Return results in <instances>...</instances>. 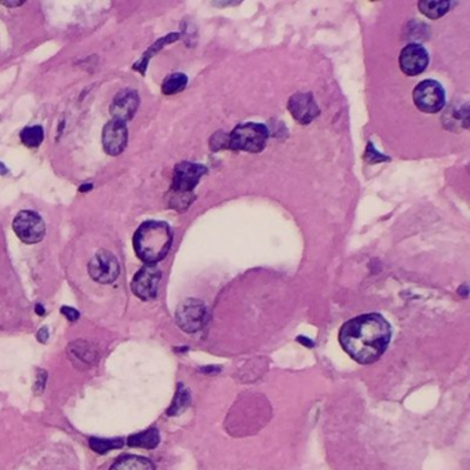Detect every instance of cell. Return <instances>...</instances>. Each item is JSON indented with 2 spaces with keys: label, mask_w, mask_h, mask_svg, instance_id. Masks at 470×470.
<instances>
[{
  "label": "cell",
  "mask_w": 470,
  "mask_h": 470,
  "mask_svg": "<svg viewBox=\"0 0 470 470\" xmlns=\"http://www.w3.org/2000/svg\"><path fill=\"white\" fill-rule=\"evenodd\" d=\"M342 349L357 363H375L392 338L390 324L378 313H366L346 322L339 331Z\"/></svg>",
  "instance_id": "6da1fadb"
},
{
  "label": "cell",
  "mask_w": 470,
  "mask_h": 470,
  "mask_svg": "<svg viewBox=\"0 0 470 470\" xmlns=\"http://www.w3.org/2000/svg\"><path fill=\"white\" fill-rule=\"evenodd\" d=\"M133 245L141 261L146 265H155L164 260L171 249V227L161 221H146L137 229Z\"/></svg>",
  "instance_id": "7a4b0ae2"
},
{
  "label": "cell",
  "mask_w": 470,
  "mask_h": 470,
  "mask_svg": "<svg viewBox=\"0 0 470 470\" xmlns=\"http://www.w3.org/2000/svg\"><path fill=\"white\" fill-rule=\"evenodd\" d=\"M269 130L260 123H245L227 134V149L258 153L265 149Z\"/></svg>",
  "instance_id": "3957f363"
},
{
  "label": "cell",
  "mask_w": 470,
  "mask_h": 470,
  "mask_svg": "<svg viewBox=\"0 0 470 470\" xmlns=\"http://www.w3.org/2000/svg\"><path fill=\"white\" fill-rule=\"evenodd\" d=\"M414 104L425 113H437L445 105V93L440 83L436 80L421 82L412 93Z\"/></svg>",
  "instance_id": "277c9868"
},
{
  "label": "cell",
  "mask_w": 470,
  "mask_h": 470,
  "mask_svg": "<svg viewBox=\"0 0 470 470\" xmlns=\"http://www.w3.org/2000/svg\"><path fill=\"white\" fill-rule=\"evenodd\" d=\"M13 229L20 240L27 245L39 243L46 234V225L42 216L34 211H21L13 221Z\"/></svg>",
  "instance_id": "5b68a950"
},
{
  "label": "cell",
  "mask_w": 470,
  "mask_h": 470,
  "mask_svg": "<svg viewBox=\"0 0 470 470\" xmlns=\"http://www.w3.org/2000/svg\"><path fill=\"white\" fill-rule=\"evenodd\" d=\"M177 324L181 330L188 334L197 333L203 328L207 322V308L203 302L197 300H186L183 301L175 313Z\"/></svg>",
  "instance_id": "8992f818"
},
{
  "label": "cell",
  "mask_w": 470,
  "mask_h": 470,
  "mask_svg": "<svg viewBox=\"0 0 470 470\" xmlns=\"http://www.w3.org/2000/svg\"><path fill=\"white\" fill-rule=\"evenodd\" d=\"M89 273L91 279L97 283L109 284L118 279L120 273V267L116 257L112 253L107 250H100L89 264Z\"/></svg>",
  "instance_id": "52a82bcc"
},
{
  "label": "cell",
  "mask_w": 470,
  "mask_h": 470,
  "mask_svg": "<svg viewBox=\"0 0 470 470\" xmlns=\"http://www.w3.org/2000/svg\"><path fill=\"white\" fill-rule=\"evenodd\" d=\"M204 174H207V168L201 164L189 161L177 164L172 177V190L177 194H192V190Z\"/></svg>",
  "instance_id": "ba28073f"
},
{
  "label": "cell",
  "mask_w": 470,
  "mask_h": 470,
  "mask_svg": "<svg viewBox=\"0 0 470 470\" xmlns=\"http://www.w3.org/2000/svg\"><path fill=\"white\" fill-rule=\"evenodd\" d=\"M160 280L161 271L156 265H145L134 276L131 290L142 301H150L157 295Z\"/></svg>",
  "instance_id": "9c48e42d"
},
{
  "label": "cell",
  "mask_w": 470,
  "mask_h": 470,
  "mask_svg": "<svg viewBox=\"0 0 470 470\" xmlns=\"http://www.w3.org/2000/svg\"><path fill=\"white\" fill-rule=\"evenodd\" d=\"M399 63H400L401 71L405 75L416 76L426 69V67L429 64V56H427V52L423 46L416 45V43H411V45H407L401 50Z\"/></svg>",
  "instance_id": "30bf717a"
},
{
  "label": "cell",
  "mask_w": 470,
  "mask_h": 470,
  "mask_svg": "<svg viewBox=\"0 0 470 470\" xmlns=\"http://www.w3.org/2000/svg\"><path fill=\"white\" fill-rule=\"evenodd\" d=\"M138 105H139L138 93L135 90L126 89V90H122L115 97L109 109H111V115L113 120L126 123L134 118L138 109Z\"/></svg>",
  "instance_id": "8fae6325"
},
{
  "label": "cell",
  "mask_w": 470,
  "mask_h": 470,
  "mask_svg": "<svg viewBox=\"0 0 470 470\" xmlns=\"http://www.w3.org/2000/svg\"><path fill=\"white\" fill-rule=\"evenodd\" d=\"M291 116L301 124H309L319 116V107L311 93H297L289 101Z\"/></svg>",
  "instance_id": "7c38bea8"
},
{
  "label": "cell",
  "mask_w": 470,
  "mask_h": 470,
  "mask_svg": "<svg viewBox=\"0 0 470 470\" xmlns=\"http://www.w3.org/2000/svg\"><path fill=\"white\" fill-rule=\"evenodd\" d=\"M127 127L126 123L111 120L105 127L102 133V144L104 149L111 156H119L127 145Z\"/></svg>",
  "instance_id": "4fadbf2b"
},
{
  "label": "cell",
  "mask_w": 470,
  "mask_h": 470,
  "mask_svg": "<svg viewBox=\"0 0 470 470\" xmlns=\"http://www.w3.org/2000/svg\"><path fill=\"white\" fill-rule=\"evenodd\" d=\"M109 470H155V466L146 458L127 455L119 458Z\"/></svg>",
  "instance_id": "5bb4252c"
},
{
  "label": "cell",
  "mask_w": 470,
  "mask_h": 470,
  "mask_svg": "<svg viewBox=\"0 0 470 470\" xmlns=\"http://www.w3.org/2000/svg\"><path fill=\"white\" fill-rule=\"evenodd\" d=\"M160 441V437H159V432L157 429H148L145 432H141L138 434H134V436H130L127 443L130 447H141V448H148V449H152L155 448Z\"/></svg>",
  "instance_id": "9a60e30c"
},
{
  "label": "cell",
  "mask_w": 470,
  "mask_h": 470,
  "mask_svg": "<svg viewBox=\"0 0 470 470\" xmlns=\"http://www.w3.org/2000/svg\"><path fill=\"white\" fill-rule=\"evenodd\" d=\"M418 8L426 17L437 20L449 10V2H445V0H441V2H437V0H422L418 3Z\"/></svg>",
  "instance_id": "2e32d148"
},
{
  "label": "cell",
  "mask_w": 470,
  "mask_h": 470,
  "mask_svg": "<svg viewBox=\"0 0 470 470\" xmlns=\"http://www.w3.org/2000/svg\"><path fill=\"white\" fill-rule=\"evenodd\" d=\"M72 360H79L80 363H86L90 364L91 360H96L97 355L96 350L86 342L83 341H76L72 345H69L68 348Z\"/></svg>",
  "instance_id": "e0dca14e"
},
{
  "label": "cell",
  "mask_w": 470,
  "mask_h": 470,
  "mask_svg": "<svg viewBox=\"0 0 470 470\" xmlns=\"http://www.w3.org/2000/svg\"><path fill=\"white\" fill-rule=\"evenodd\" d=\"M188 85V78L183 74H172L170 75L161 86V91L166 96H172L177 93H181Z\"/></svg>",
  "instance_id": "ac0fdd59"
},
{
  "label": "cell",
  "mask_w": 470,
  "mask_h": 470,
  "mask_svg": "<svg viewBox=\"0 0 470 470\" xmlns=\"http://www.w3.org/2000/svg\"><path fill=\"white\" fill-rule=\"evenodd\" d=\"M45 139V131L41 126L27 127L21 131V141L28 148H36L39 146Z\"/></svg>",
  "instance_id": "d6986e66"
},
{
  "label": "cell",
  "mask_w": 470,
  "mask_h": 470,
  "mask_svg": "<svg viewBox=\"0 0 470 470\" xmlns=\"http://www.w3.org/2000/svg\"><path fill=\"white\" fill-rule=\"evenodd\" d=\"M90 447H91V449H94L96 452L105 454V452H108V451H111V449L123 447V440H122V438L105 440V438L93 437V438H90Z\"/></svg>",
  "instance_id": "ffe728a7"
},
{
  "label": "cell",
  "mask_w": 470,
  "mask_h": 470,
  "mask_svg": "<svg viewBox=\"0 0 470 470\" xmlns=\"http://www.w3.org/2000/svg\"><path fill=\"white\" fill-rule=\"evenodd\" d=\"M190 399H189V394L185 389H182V385H179V389H178V393L172 401V405L170 407L168 410V415H177L178 412H181L182 410H185L189 404Z\"/></svg>",
  "instance_id": "44dd1931"
},
{
  "label": "cell",
  "mask_w": 470,
  "mask_h": 470,
  "mask_svg": "<svg viewBox=\"0 0 470 470\" xmlns=\"http://www.w3.org/2000/svg\"><path fill=\"white\" fill-rule=\"evenodd\" d=\"M210 145H211V149H212V150H219V149H222V148L227 149V134H223L222 131L216 133V134L211 138Z\"/></svg>",
  "instance_id": "7402d4cb"
},
{
  "label": "cell",
  "mask_w": 470,
  "mask_h": 470,
  "mask_svg": "<svg viewBox=\"0 0 470 470\" xmlns=\"http://www.w3.org/2000/svg\"><path fill=\"white\" fill-rule=\"evenodd\" d=\"M367 152H371L372 153V156H366V159H367V161L368 163H377V161H388L389 160V157H386V156H383V155H381L379 152H377L375 150V148H374V145L370 142L368 144V146H367Z\"/></svg>",
  "instance_id": "603a6c76"
},
{
  "label": "cell",
  "mask_w": 470,
  "mask_h": 470,
  "mask_svg": "<svg viewBox=\"0 0 470 470\" xmlns=\"http://www.w3.org/2000/svg\"><path fill=\"white\" fill-rule=\"evenodd\" d=\"M61 312H63V315L68 319V320H71V322H76L78 319H79V312L76 311V309H74V308H68V306H64L63 309H61Z\"/></svg>",
  "instance_id": "cb8c5ba5"
},
{
  "label": "cell",
  "mask_w": 470,
  "mask_h": 470,
  "mask_svg": "<svg viewBox=\"0 0 470 470\" xmlns=\"http://www.w3.org/2000/svg\"><path fill=\"white\" fill-rule=\"evenodd\" d=\"M38 339H39V342H42V344H45V342L49 339V331H47L46 327H43V328L39 330V333H38Z\"/></svg>",
  "instance_id": "d4e9b609"
},
{
  "label": "cell",
  "mask_w": 470,
  "mask_h": 470,
  "mask_svg": "<svg viewBox=\"0 0 470 470\" xmlns=\"http://www.w3.org/2000/svg\"><path fill=\"white\" fill-rule=\"evenodd\" d=\"M36 312H38L41 316L45 315V309L42 308V305H36Z\"/></svg>",
  "instance_id": "484cf974"
},
{
  "label": "cell",
  "mask_w": 470,
  "mask_h": 470,
  "mask_svg": "<svg viewBox=\"0 0 470 470\" xmlns=\"http://www.w3.org/2000/svg\"><path fill=\"white\" fill-rule=\"evenodd\" d=\"M89 189H91V185H83L79 190H80V192H86V190H89Z\"/></svg>",
  "instance_id": "4316f807"
},
{
  "label": "cell",
  "mask_w": 470,
  "mask_h": 470,
  "mask_svg": "<svg viewBox=\"0 0 470 470\" xmlns=\"http://www.w3.org/2000/svg\"><path fill=\"white\" fill-rule=\"evenodd\" d=\"M0 174H8V168H5L3 164H0Z\"/></svg>",
  "instance_id": "83f0119b"
}]
</instances>
